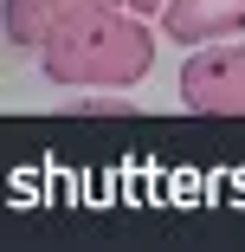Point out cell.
<instances>
[{"label":"cell","mask_w":245,"mask_h":252,"mask_svg":"<svg viewBox=\"0 0 245 252\" xmlns=\"http://www.w3.org/2000/svg\"><path fill=\"white\" fill-rule=\"evenodd\" d=\"M32 59L65 91H129L155 65V26L123 0H97V7L71 13Z\"/></svg>","instance_id":"6da1fadb"},{"label":"cell","mask_w":245,"mask_h":252,"mask_svg":"<svg viewBox=\"0 0 245 252\" xmlns=\"http://www.w3.org/2000/svg\"><path fill=\"white\" fill-rule=\"evenodd\" d=\"M181 104H187L193 117H245V45H239V39L187 45Z\"/></svg>","instance_id":"7a4b0ae2"},{"label":"cell","mask_w":245,"mask_h":252,"mask_svg":"<svg viewBox=\"0 0 245 252\" xmlns=\"http://www.w3.org/2000/svg\"><path fill=\"white\" fill-rule=\"evenodd\" d=\"M155 20H162V39L174 45H213L245 32V0H168Z\"/></svg>","instance_id":"3957f363"},{"label":"cell","mask_w":245,"mask_h":252,"mask_svg":"<svg viewBox=\"0 0 245 252\" xmlns=\"http://www.w3.org/2000/svg\"><path fill=\"white\" fill-rule=\"evenodd\" d=\"M97 7V0H7V45H20V52H39L45 39H52L71 13Z\"/></svg>","instance_id":"277c9868"},{"label":"cell","mask_w":245,"mask_h":252,"mask_svg":"<svg viewBox=\"0 0 245 252\" xmlns=\"http://www.w3.org/2000/svg\"><path fill=\"white\" fill-rule=\"evenodd\" d=\"M123 7H136V13H162L168 0H123Z\"/></svg>","instance_id":"5b68a950"}]
</instances>
